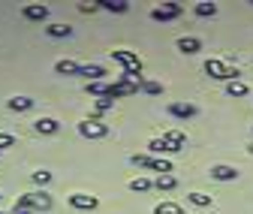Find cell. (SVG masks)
I'll return each instance as SVG.
<instances>
[{"label":"cell","mask_w":253,"mask_h":214,"mask_svg":"<svg viewBox=\"0 0 253 214\" xmlns=\"http://www.w3.org/2000/svg\"><path fill=\"white\" fill-rule=\"evenodd\" d=\"M112 57H115L118 64L124 67V73H130V76H139V73H142V57H139L136 51H126V48H118V51H112Z\"/></svg>","instance_id":"6da1fadb"},{"label":"cell","mask_w":253,"mask_h":214,"mask_svg":"<svg viewBox=\"0 0 253 214\" xmlns=\"http://www.w3.org/2000/svg\"><path fill=\"white\" fill-rule=\"evenodd\" d=\"M79 133L84 136V139H106L109 136V124H103V121H97V118H84V121H79Z\"/></svg>","instance_id":"7a4b0ae2"},{"label":"cell","mask_w":253,"mask_h":214,"mask_svg":"<svg viewBox=\"0 0 253 214\" xmlns=\"http://www.w3.org/2000/svg\"><path fill=\"white\" fill-rule=\"evenodd\" d=\"M184 9H181V3H163V6H157L154 12H151V18L154 21H172V18H178Z\"/></svg>","instance_id":"3957f363"},{"label":"cell","mask_w":253,"mask_h":214,"mask_svg":"<svg viewBox=\"0 0 253 214\" xmlns=\"http://www.w3.org/2000/svg\"><path fill=\"white\" fill-rule=\"evenodd\" d=\"M21 15H24L27 21H45V18H48V6H45V3H24V6H21Z\"/></svg>","instance_id":"277c9868"},{"label":"cell","mask_w":253,"mask_h":214,"mask_svg":"<svg viewBox=\"0 0 253 214\" xmlns=\"http://www.w3.org/2000/svg\"><path fill=\"white\" fill-rule=\"evenodd\" d=\"M70 205H73V208H79V211H93L100 202H97V196H87V193H73V196H70Z\"/></svg>","instance_id":"5b68a950"},{"label":"cell","mask_w":253,"mask_h":214,"mask_svg":"<svg viewBox=\"0 0 253 214\" xmlns=\"http://www.w3.org/2000/svg\"><path fill=\"white\" fill-rule=\"evenodd\" d=\"M30 205H34V211H48L51 208V196L45 190H34V193H27Z\"/></svg>","instance_id":"8992f818"},{"label":"cell","mask_w":253,"mask_h":214,"mask_svg":"<svg viewBox=\"0 0 253 214\" xmlns=\"http://www.w3.org/2000/svg\"><path fill=\"white\" fill-rule=\"evenodd\" d=\"M79 76H84L87 82H103V76H106V70H103L100 64H82V70H79Z\"/></svg>","instance_id":"52a82bcc"},{"label":"cell","mask_w":253,"mask_h":214,"mask_svg":"<svg viewBox=\"0 0 253 214\" xmlns=\"http://www.w3.org/2000/svg\"><path fill=\"white\" fill-rule=\"evenodd\" d=\"M57 127H60V124H57L54 118H40V121H34V130H37V133H42V136H54V133H57Z\"/></svg>","instance_id":"ba28073f"},{"label":"cell","mask_w":253,"mask_h":214,"mask_svg":"<svg viewBox=\"0 0 253 214\" xmlns=\"http://www.w3.org/2000/svg\"><path fill=\"white\" fill-rule=\"evenodd\" d=\"M211 178H217V181H235L238 178V172H235V166H211Z\"/></svg>","instance_id":"9c48e42d"},{"label":"cell","mask_w":253,"mask_h":214,"mask_svg":"<svg viewBox=\"0 0 253 214\" xmlns=\"http://www.w3.org/2000/svg\"><path fill=\"white\" fill-rule=\"evenodd\" d=\"M79 70H82V64H76V60H57L54 64L57 76H79Z\"/></svg>","instance_id":"30bf717a"},{"label":"cell","mask_w":253,"mask_h":214,"mask_svg":"<svg viewBox=\"0 0 253 214\" xmlns=\"http://www.w3.org/2000/svg\"><path fill=\"white\" fill-rule=\"evenodd\" d=\"M169 112L175 118H193L196 115V106L193 103H169Z\"/></svg>","instance_id":"8fae6325"},{"label":"cell","mask_w":253,"mask_h":214,"mask_svg":"<svg viewBox=\"0 0 253 214\" xmlns=\"http://www.w3.org/2000/svg\"><path fill=\"white\" fill-rule=\"evenodd\" d=\"M148 151H151L154 157H157V154H175V148H172L166 139H151V142H148Z\"/></svg>","instance_id":"7c38bea8"},{"label":"cell","mask_w":253,"mask_h":214,"mask_svg":"<svg viewBox=\"0 0 253 214\" xmlns=\"http://www.w3.org/2000/svg\"><path fill=\"white\" fill-rule=\"evenodd\" d=\"M199 48H202V43L196 37H181L178 40V51H184V54H196Z\"/></svg>","instance_id":"4fadbf2b"},{"label":"cell","mask_w":253,"mask_h":214,"mask_svg":"<svg viewBox=\"0 0 253 214\" xmlns=\"http://www.w3.org/2000/svg\"><path fill=\"white\" fill-rule=\"evenodd\" d=\"M45 34L54 37V40H63V37H73V27H70V24H48Z\"/></svg>","instance_id":"5bb4252c"},{"label":"cell","mask_w":253,"mask_h":214,"mask_svg":"<svg viewBox=\"0 0 253 214\" xmlns=\"http://www.w3.org/2000/svg\"><path fill=\"white\" fill-rule=\"evenodd\" d=\"M84 90H87L90 97H97V100H100V97H106V94H109V82H87V85H84Z\"/></svg>","instance_id":"9a60e30c"},{"label":"cell","mask_w":253,"mask_h":214,"mask_svg":"<svg viewBox=\"0 0 253 214\" xmlns=\"http://www.w3.org/2000/svg\"><path fill=\"white\" fill-rule=\"evenodd\" d=\"M163 139H166V142H169L175 151H181V148L187 145V136H184L181 130H169V133H163Z\"/></svg>","instance_id":"2e32d148"},{"label":"cell","mask_w":253,"mask_h":214,"mask_svg":"<svg viewBox=\"0 0 253 214\" xmlns=\"http://www.w3.org/2000/svg\"><path fill=\"white\" fill-rule=\"evenodd\" d=\"M226 94H229V97H247L250 90H247V85L238 79V82H226Z\"/></svg>","instance_id":"e0dca14e"},{"label":"cell","mask_w":253,"mask_h":214,"mask_svg":"<svg viewBox=\"0 0 253 214\" xmlns=\"http://www.w3.org/2000/svg\"><path fill=\"white\" fill-rule=\"evenodd\" d=\"M151 187H154V181H151V178H142V175L130 181V190H133V193H148Z\"/></svg>","instance_id":"ac0fdd59"},{"label":"cell","mask_w":253,"mask_h":214,"mask_svg":"<svg viewBox=\"0 0 253 214\" xmlns=\"http://www.w3.org/2000/svg\"><path fill=\"white\" fill-rule=\"evenodd\" d=\"M175 184H178L175 175H157V178H154V187H157V190H175Z\"/></svg>","instance_id":"d6986e66"},{"label":"cell","mask_w":253,"mask_h":214,"mask_svg":"<svg viewBox=\"0 0 253 214\" xmlns=\"http://www.w3.org/2000/svg\"><path fill=\"white\" fill-rule=\"evenodd\" d=\"M100 6L109 9V12H126V9H130L126 0H100Z\"/></svg>","instance_id":"ffe728a7"},{"label":"cell","mask_w":253,"mask_h":214,"mask_svg":"<svg viewBox=\"0 0 253 214\" xmlns=\"http://www.w3.org/2000/svg\"><path fill=\"white\" fill-rule=\"evenodd\" d=\"M9 109L12 112H27V109H34V100H30V97H12Z\"/></svg>","instance_id":"44dd1931"},{"label":"cell","mask_w":253,"mask_h":214,"mask_svg":"<svg viewBox=\"0 0 253 214\" xmlns=\"http://www.w3.org/2000/svg\"><path fill=\"white\" fill-rule=\"evenodd\" d=\"M148 169L160 172V175H172V163H169V160H160V157H151V166H148Z\"/></svg>","instance_id":"7402d4cb"},{"label":"cell","mask_w":253,"mask_h":214,"mask_svg":"<svg viewBox=\"0 0 253 214\" xmlns=\"http://www.w3.org/2000/svg\"><path fill=\"white\" fill-rule=\"evenodd\" d=\"M154 214H184V208L178 202H160V205L154 208Z\"/></svg>","instance_id":"603a6c76"},{"label":"cell","mask_w":253,"mask_h":214,"mask_svg":"<svg viewBox=\"0 0 253 214\" xmlns=\"http://www.w3.org/2000/svg\"><path fill=\"white\" fill-rule=\"evenodd\" d=\"M196 15L199 18H211V15H217V6L208 3V0H205V3H196Z\"/></svg>","instance_id":"cb8c5ba5"},{"label":"cell","mask_w":253,"mask_h":214,"mask_svg":"<svg viewBox=\"0 0 253 214\" xmlns=\"http://www.w3.org/2000/svg\"><path fill=\"white\" fill-rule=\"evenodd\" d=\"M142 90H145V94H151V97H160V94H163V85H160V82H145V79H142Z\"/></svg>","instance_id":"d4e9b609"},{"label":"cell","mask_w":253,"mask_h":214,"mask_svg":"<svg viewBox=\"0 0 253 214\" xmlns=\"http://www.w3.org/2000/svg\"><path fill=\"white\" fill-rule=\"evenodd\" d=\"M93 109H97V115H106V112H112V109H115V100H109V97H100L97 103H93Z\"/></svg>","instance_id":"484cf974"},{"label":"cell","mask_w":253,"mask_h":214,"mask_svg":"<svg viewBox=\"0 0 253 214\" xmlns=\"http://www.w3.org/2000/svg\"><path fill=\"white\" fill-rule=\"evenodd\" d=\"M187 199L193 202V205H199V208H208L211 205V196H205V193H190Z\"/></svg>","instance_id":"4316f807"},{"label":"cell","mask_w":253,"mask_h":214,"mask_svg":"<svg viewBox=\"0 0 253 214\" xmlns=\"http://www.w3.org/2000/svg\"><path fill=\"white\" fill-rule=\"evenodd\" d=\"M30 178H34V184H40V187H45V184H48V181H51V172H45V169H40V172H34V175H30Z\"/></svg>","instance_id":"83f0119b"},{"label":"cell","mask_w":253,"mask_h":214,"mask_svg":"<svg viewBox=\"0 0 253 214\" xmlns=\"http://www.w3.org/2000/svg\"><path fill=\"white\" fill-rule=\"evenodd\" d=\"M130 163H133V166H139V169H148V166H151V157H148V154H133V157H130Z\"/></svg>","instance_id":"f1b7e54d"},{"label":"cell","mask_w":253,"mask_h":214,"mask_svg":"<svg viewBox=\"0 0 253 214\" xmlns=\"http://www.w3.org/2000/svg\"><path fill=\"white\" fill-rule=\"evenodd\" d=\"M12 145H15V139L9 133H0V148H12Z\"/></svg>","instance_id":"f546056e"},{"label":"cell","mask_w":253,"mask_h":214,"mask_svg":"<svg viewBox=\"0 0 253 214\" xmlns=\"http://www.w3.org/2000/svg\"><path fill=\"white\" fill-rule=\"evenodd\" d=\"M97 6H100V3H82L79 9H82V12H97Z\"/></svg>","instance_id":"4dcf8cb0"},{"label":"cell","mask_w":253,"mask_h":214,"mask_svg":"<svg viewBox=\"0 0 253 214\" xmlns=\"http://www.w3.org/2000/svg\"><path fill=\"white\" fill-rule=\"evenodd\" d=\"M0 214H12V211H0Z\"/></svg>","instance_id":"1f68e13d"},{"label":"cell","mask_w":253,"mask_h":214,"mask_svg":"<svg viewBox=\"0 0 253 214\" xmlns=\"http://www.w3.org/2000/svg\"><path fill=\"white\" fill-rule=\"evenodd\" d=\"M0 199H3V193H0Z\"/></svg>","instance_id":"d6a6232c"}]
</instances>
